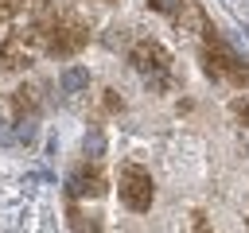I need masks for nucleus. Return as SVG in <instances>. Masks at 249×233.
Listing matches in <instances>:
<instances>
[{
    "instance_id": "obj_9",
    "label": "nucleus",
    "mask_w": 249,
    "mask_h": 233,
    "mask_svg": "<svg viewBox=\"0 0 249 233\" xmlns=\"http://www.w3.org/2000/svg\"><path fill=\"white\" fill-rule=\"evenodd\" d=\"M16 140V132H12V124L8 120H0V144H12Z\"/></svg>"
},
{
    "instance_id": "obj_6",
    "label": "nucleus",
    "mask_w": 249,
    "mask_h": 233,
    "mask_svg": "<svg viewBox=\"0 0 249 233\" xmlns=\"http://www.w3.org/2000/svg\"><path fill=\"white\" fill-rule=\"evenodd\" d=\"M12 132H16V140L31 144V140H35V120H31V116H23V120H16V128H12Z\"/></svg>"
},
{
    "instance_id": "obj_8",
    "label": "nucleus",
    "mask_w": 249,
    "mask_h": 233,
    "mask_svg": "<svg viewBox=\"0 0 249 233\" xmlns=\"http://www.w3.org/2000/svg\"><path fill=\"white\" fill-rule=\"evenodd\" d=\"M233 113H237V116L249 124V97H237V101H233Z\"/></svg>"
},
{
    "instance_id": "obj_2",
    "label": "nucleus",
    "mask_w": 249,
    "mask_h": 233,
    "mask_svg": "<svg viewBox=\"0 0 249 233\" xmlns=\"http://www.w3.org/2000/svg\"><path fill=\"white\" fill-rule=\"evenodd\" d=\"M132 66L140 70V74H148V82H156V85H163L167 78V50L160 47V43H136V50H132Z\"/></svg>"
},
{
    "instance_id": "obj_7",
    "label": "nucleus",
    "mask_w": 249,
    "mask_h": 233,
    "mask_svg": "<svg viewBox=\"0 0 249 233\" xmlns=\"http://www.w3.org/2000/svg\"><path fill=\"white\" fill-rule=\"evenodd\" d=\"M148 4H152V12H163V16L179 12V0H148Z\"/></svg>"
},
{
    "instance_id": "obj_4",
    "label": "nucleus",
    "mask_w": 249,
    "mask_h": 233,
    "mask_svg": "<svg viewBox=\"0 0 249 233\" xmlns=\"http://www.w3.org/2000/svg\"><path fill=\"white\" fill-rule=\"evenodd\" d=\"M58 89L62 93H82V89H89V70L86 66H66L62 74H58Z\"/></svg>"
},
{
    "instance_id": "obj_10",
    "label": "nucleus",
    "mask_w": 249,
    "mask_h": 233,
    "mask_svg": "<svg viewBox=\"0 0 249 233\" xmlns=\"http://www.w3.org/2000/svg\"><path fill=\"white\" fill-rule=\"evenodd\" d=\"M245 35H249V27H245Z\"/></svg>"
},
{
    "instance_id": "obj_3",
    "label": "nucleus",
    "mask_w": 249,
    "mask_h": 233,
    "mask_svg": "<svg viewBox=\"0 0 249 233\" xmlns=\"http://www.w3.org/2000/svg\"><path fill=\"white\" fill-rule=\"evenodd\" d=\"M66 190H70L74 198H97V194H105V175H101L97 167H78V171L66 179Z\"/></svg>"
},
{
    "instance_id": "obj_1",
    "label": "nucleus",
    "mask_w": 249,
    "mask_h": 233,
    "mask_svg": "<svg viewBox=\"0 0 249 233\" xmlns=\"http://www.w3.org/2000/svg\"><path fill=\"white\" fill-rule=\"evenodd\" d=\"M152 175L144 171V167H136V163H124L121 167V202L132 210V214H144V210H152Z\"/></svg>"
},
{
    "instance_id": "obj_5",
    "label": "nucleus",
    "mask_w": 249,
    "mask_h": 233,
    "mask_svg": "<svg viewBox=\"0 0 249 233\" xmlns=\"http://www.w3.org/2000/svg\"><path fill=\"white\" fill-rule=\"evenodd\" d=\"M86 155L89 159H101L105 155V132L97 124H89V132H86Z\"/></svg>"
}]
</instances>
